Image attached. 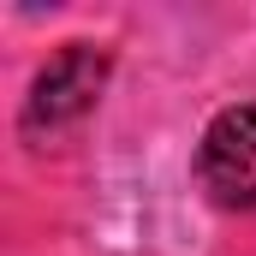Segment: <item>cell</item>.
I'll list each match as a JSON object with an SVG mask.
<instances>
[{"mask_svg": "<svg viewBox=\"0 0 256 256\" xmlns=\"http://www.w3.org/2000/svg\"><path fill=\"white\" fill-rule=\"evenodd\" d=\"M108 84V48L96 42H66L54 60L36 72L30 84V102H24V137H54L66 131L72 120H84L96 108Z\"/></svg>", "mask_w": 256, "mask_h": 256, "instance_id": "obj_1", "label": "cell"}, {"mask_svg": "<svg viewBox=\"0 0 256 256\" xmlns=\"http://www.w3.org/2000/svg\"><path fill=\"white\" fill-rule=\"evenodd\" d=\"M196 179L220 208H256V108L214 114L196 143Z\"/></svg>", "mask_w": 256, "mask_h": 256, "instance_id": "obj_2", "label": "cell"}]
</instances>
